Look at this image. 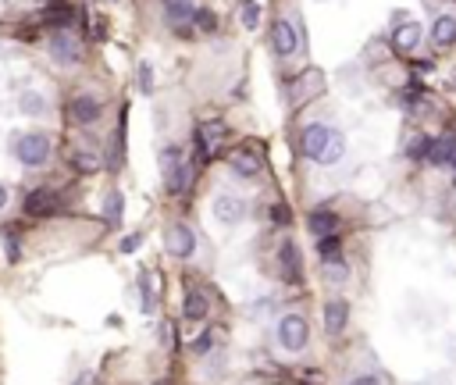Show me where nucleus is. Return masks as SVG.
Wrapping results in <instances>:
<instances>
[{
    "mask_svg": "<svg viewBox=\"0 0 456 385\" xmlns=\"http://www.w3.org/2000/svg\"><path fill=\"white\" fill-rule=\"evenodd\" d=\"M207 293L203 289H189L186 293V303H182V314H186V321H203L207 317Z\"/></svg>",
    "mask_w": 456,
    "mask_h": 385,
    "instance_id": "a211bd4d",
    "label": "nucleus"
},
{
    "mask_svg": "<svg viewBox=\"0 0 456 385\" xmlns=\"http://www.w3.org/2000/svg\"><path fill=\"white\" fill-rule=\"evenodd\" d=\"M164 11H167V18L175 22V25H186L193 18L196 4H193V0H164Z\"/></svg>",
    "mask_w": 456,
    "mask_h": 385,
    "instance_id": "aec40b11",
    "label": "nucleus"
},
{
    "mask_svg": "<svg viewBox=\"0 0 456 385\" xmlns=\"http://www.w3.org/2000/svg\"><path fill=\"white\" fill-rule=\"evenodd\" d=\"M18 107H22L25 115H32V118H36V115H46V100H43V93H32V89L18 96Z\"/></svg>",
    "mask_w": 456,
    "mask_h": 385,
    "instance_id": "b1692460",
    "label": "nucleus"
},
{
    "mask_svg": "<svg viewBox=\"0 0 456 385\" xmlns=\"http://www.w3.org/2000/svg\"><path fill=\"white\" fill-rule=\"evenodd\" d=\"M11 150L15 157L25 164V168H43L50 160V139L43 132H18L11 136Z\"/></svg>",
    "mask_w": 456,
    "mask_h": 385,
    "instance_id": "f257e3e1",
    "label": "nucleus"
},
{
    "mask_svg": "<svg viewBox=\"0 0 456 385\" xmlns=\"http://www.w3.org/2000/svg\"><path fill=\"white\" fill-rule=\"evenodd\" d=\"M139 89H143V93H153V68H150L146 61L139 65Z\"/></svg>",
    "mask_w": 456,
    "mask_h": 385,
    "instance_id": "7c9ffc66",
    "label": "nucleus"
},
{
    "mask_svg": "<svg viewBox=\"0 0 456 385\" xmlns=\"http://www.w3.org/2000/svg\"><path fill=\"white\" fill-rule=\"evenodd\" d=\"M25 210H29L32 217L53 214V210H57V196H53L50 189H36V193H29V200H25Z\"/></svg>",
    "mask_w": 456,
    "mask_h": 385,
    "instance_id": "dca6fc26",
    "label": "nucleus"
},
{
    "mask_svg": "<svg viewBox=\"0 0 456 385\" xmlns=\"http://www.w3.org/2000/svg\"><path fill=\"white\" fill-rule=\"evenodd\" d=\"M4 207H8V189L0 186V210H4Z\"/></svg>",
    "mask_w": 456,
    "mask_h": 385,
    "instance_id": "e433bc0d",
    "label": "nucleus"
},
{
    "mask_svg": "<svg viewBox=\"0 0 456 385\" xmlns=\"http://www.w3.org/2000/svg\"><path fill=\"white\" fill-rule=\"evenodd\" d=\"M68 118H72L75 125H93V122H100V100H96L93 93H79V96L68 103Z\"/></svg>",
    "mask_w": 456,
    "mask_h": 385,
    "instance_id": "6e6552de",
    "label": "nucleus"
},
{
    "mask_svg": "<svg viewBox=\"0 0 456 385\" xmlns=\"http://www.w3.org/2000/svg\"><path fill=\"white\" fill-rule=\"evenodd\" d=\"M179 164H182V150H179L175 143L160 150V168H164V175H171V172L179 168Z\"/></svg>",
    "mask_w": 456,
    "mask_h": 385,
    "instance_id": "393cba45",
    "label": "nucleus"
},
{
    "mask_svg": "<svg viewBox=\"0 0 456 385\" xmlns=\"http://www.w3.org/2000/svg\"><path fill=\"white\" fill-rule=\"evenodd\" d=\"M421 25L417 22H410V18H403V25H395V32H392V46L399 50V53H410V50H417L421 46Z\"/></svg>",
    "mask_w": 456,
    "mask_h": 385,
    "instance_id": "ddd939ff",
    "label": "nucleus"
},
{
    "mask_svg": "<svg viewBox=\"0 0 456 385\" xmlns=\"http://www.w3.org/2000/svg\"><path fill=\"white\" fill-rule=\"evenodd\" d=\"M346 317H350L346 300H328V307H324V332H328V336H338L342 328H346Z\"/></svg>",
    "mask_w": 456,
    "mask_h": 385,
    "instance_id": "4468645a",
    "label": "nucleus"
},
{
    "mask_svg": "<svg viewBox=\"0 0 456 385\" xmlns=\"http://www.w3.org/2000/svg\"><path fill=\"white\" fill-rule=\"evenodd\" d=\"M342 153H346V139H342V132H335V129H331L328 146H324V153H321V160H317V164H335Z\"/></svg>",
    "mask_w": 456,
    "mask_h": 385,
    "instance_id": "5701e85b",
    "label": "nucleus"
},
{
    "mask_svg": "<svg viewBox=\"0 0 456 385\" xmlns=\"http://www.w3.org/2000/svg\"><path fill=\"white\" fill-rule=\"evenodd\" d=\"M50 58H53L57 65H65V68H75V65L82 61V43H79V36H75L72 29H57V32L50 36Z\"/></svg>",
    "mask_w": 456,
    "mask_h": 385,
    "instance_id": "7ed1b4c3",
    "label": "nucleus"
},
{
    "mask_svg": "<svg viewBox=\"0 0 456 385\" xmlns=\"http://www.w3.org/2000/svg\"><path fill=\"white\" fill-rule=\"evenodd\" d=\"M271 217H274L278 225H289V222H293V210L285 207V203H274V207H271Z\"/></svg>",
    "mask_w": 456,
    "mask_h": 385,
    "instance_id": "473e14b6",
    "label": "nucleus"
},
{
    "mask_svg": "<svg viewBox=\"0 0 456 385\" xmlns=\"http://www.w3.org/2000/svg\"><path fill=\"white\" fill-rule=\"evenodd\" d=\"M424 153H431V139H414L410 143V157H424Z\"/></svg>",
    "mask_w": 456,
    "mask_h": 385,
    "instance_id": "72a5a7b5",
    "label": "nucleus"
},
{
    "mask_svg": "<svg viewBox=\"0 0 456 385\" xmlns=\"http://www.w3.org/2000/svg\"><path fill=\"white\" fill-rule=\"evenodd\" d=\"M350 385H381V381H378L374 374H357V378H353Z\"/></svg>",
    "mask_w": 456,
    "mask_h": 385,
    "instance_id": "f704fd0d",
    "label": "nucleus"
},
{
    "mask_svg": "<svg viewBox=\"0 0 456 385\" xmlns=\"http://www.w3.org/2000/svg\"><path fill=\"white\" fill-rule=\"evenodd\" d=\"M324 274H328V282H342V279H346V260H342V253L324 260Z\"/></svg>",
    "mask_w": 456,
    "mask_h": 385,
    "instance_id": "a878e982",
    "label": "nucleus"
},
{
    "mask_svg": "<svg viewBox=\"0 0 456 385\" xmlns=\"http://www.w3.org/2000/svg\"><path fill=\"white\" fill-rule=\"evenodd\" d=\"M307 222H310V232H314L317 239H331V236H338V214L328 210V207H314Z\"/></svg>",
    "mask_w": 456,
    "mask_h": 385,
    "instance_id": "f8f14e48",
    "label": "nucleus"
},
{
    "mask_svg": "<svg viewBox=\"0 0 456 385\" xmlns=\"http://www.w3.org/2000/svg\"><path fill=\"white\" fill-rule=\"evenodd\" d=\"M228 164H232V172L243 175V179H257L260 175V153L246 143V146H236L228 153Z\"/></svg>",
    "mask_w": 456,
    "mask_h": 385,
    "instance_id": "0eeeda50",
    "label": "nucleus"
},
{
    "mask_svg": "<svg viewBox=\"0 0 456 385\" xmlns=\"http://www.w3.org/2000/svg\"><path fill=\"white\" fill-rule=\"evenodd\" d=\"M193 22H196L200 32H214V29H217V18H214V11H207V8H196V11H193Z\"/></svg>",
    "mask_w": 456,
    "mask_h": 385,
    "instance_id": "bb28decb",
    "label": "nucleus"
},
{
    "mask_svg": "<svg viewBox=\"0 0 456 385\" xmlns=\"http://www.w3.org/2000/svg\"><path fill=\"white\" fill-rule=\"evenodd\" d=\"M210 346H214V332H203V336H196V339H193V353H200V357H203V353H210Z\"/></svg>",
    "mask_w": 456,
    "mask_h": 385,
    "instance_id": "2f4dec72",
    "label": "nucleus"
},
{
    "mask_svg": "<svg viewBox=\"0 0 456 385\" xmlns=\"http://www.w3.org/2000/svg\"><path fill=\"white\" fill-rule=\"evenodd\" d=\"M278 260H281V279L289 282V286H300V279H303V264H300V250H296L293 239H285V243H281Z\"/></svg>",
    "mask_w": 456,
    "mask_h": 385,
    "instance_id": "9d476101",
    "label": "nucleus"
},
{
    "mask_svg": "<svg viewBox=\"0 0 456 385\" xmlns=\"http://www.w3.org/2000/svg\"><path fill=\"white\" fill-rule=\"evenodd\" d=\"M224 136H228L224 122H217V118L200 122V129H196V146H200V153H203V157H210V153L224 143Z\"/></svg>",
    "mask_w": 456,
    "mask_h": 385,
    "instance_id": "1a4fd4ad",
    "label": "nucleus"
},
{
    "mask_svg": "<svg viewBox=\"0 0 456 385\" xmlns=\"http://www.w3.org/2000/svg\"><path fill=\"white\" fill-rule=\"evenodd\" d=\"M68 160H72V168L82 172V175L100 172V153H96L93 146H75V150H68Z\"/></svg>",
    "mask_w": 456,
    "mask_h": 385,
    "instance_id": "2eb2a0df",
    "label": "nucleus"
},
{
    "mask_svg": "<svg viewBox=\"0 0 456 385\" xmlns=\"http://www.w3.org/2000/svg\"><path fill=\"white\" fill-rule=\"evenodd\" d=\"M452 164H456V160H452Z\"/></svg>",
    "mask_w": 456,
    "mask_h": 385,
    "instance_id": "58836bf2",
    "label": "nucleus"
},
{
    "mask_svg": "<svg viewBox=\"0 0 456 385\" xmlns=\"http://www.w3.org/2000/svg\"><path fill=\"white\" fill-rule=\"evenodd\" d=\"M328 136H331L328 125H307L303 136H300V150H303L310 160H321V153H324V146H328Z\"/></svg>",
    "mask_w": 456,
    "mask_h": 385,
    "instance_id": "9b49d317",
    "label": "nucleus"
},
{
    "mask_svg": "<svg viewBox=\"0 0 456 385\" xmlns=\"http://www.w3.org/2000/svg\"><path fill=\"white\" fill-rule=\"evenodd\" d=\"M431 43H435V46H442V50L456 43V18H452V15L435 18V25H431Z\"/></svg>",
    "mask_w": 456,
    "mask_h": 385,
    "instance_id": "f3484780",
    "label": "nucleus"
},
{
    "mask_svg": "<svg viewBox=\"0 0 456 385\" xmlns=\"http://www.w3.org/2000/svg\"><path fill=\"white\" fill-rule=\"evenodd\" d=\"M122 217V193H110L107 196V222H118Z\"/></svg>",
    "mask_w": 456,
    "mask_h": 385,
    "instance_id": "c756f323",
    "label": "nucleus"
},
{
    "mask_svg": "<svg viewBox=\"0 0 456 385\" xmlns=\"http://www.w3.org/2000/svg\"><path fill=\"white\" fill-rule=\"evenodd\" d=\"M189 182H193V168H189V164H179V168L167 175V193L171 196H182L189 189Z\"/></svg>",
    "mask_w": 456,
    "mask_h": 385,
    "instance_id": "412c9836",
    "label": "nucleus"
},
{
    "mask_svg": "<svg viewBox=\"0 0 456 385\" xmlns=\"http://www.w3.org/2000/svg\"><path fill=\"white\" fill-rule=\"evenodd\" d=\"M79 385H93V374H82V378H79Z\"/></svg>",
    "mask_w": 456,
    "mask_h": 385,
    "instance_id": "4c0bfd02",
    "label": "nucleus"
},
{
    "mask_svg": "<svg viewBox=\"0 0 456 385\" xmlns=\"http://www.w3.org/2000/svg\"><path fill=\"white\" fill-rule=\"evenodd\" d=\"M317 253H321V260H328V257H338V253H342V243H338V236H331V239H317Z\"/></svg>",
    "mask_w": 456,
    "mask_h": 385,
    "instance_id": "c85d7f7f",
    "label": "nucleus"
},
{
    "mask_svg": "<svg viewBox=\"0 0 456 385\" xmlns=\"http://www.w3.org/2000/svg\"><path fill=\"white\" fill-rule=\"evenodd\" d=\"M164 246H167L171 257L186 260V257H193V250H196V236H193L189 225H171L167 236H164Z\"/></svg>",
    "mask_w": 456,
    "mask_h": 385,
    "instance_id": "20e7f679",
    "label": "nucleus"
},
{
    "mask_svg": "<svg viewBox=\"0 0 456 385\" xmlns=\"http://www.w3.org/2000/svg\"><path fill=\"white\" fill-rule=\"evenodd\" d=\"M271 46H274V53H278V58H293V53L300 50V39H296V29H293V22L278 18V22L271 25Z\"/></svg>",
    "mask_w": 456,
    "mask_h": 385,
    "instance_id": "39448f33",
    "label": "nucleus"
},
{
    "mask_svg": "<svg viewBox=\"0 0 456 385\" xmlns=\"http://www.w3.org/2000/svg\"><path fill=\"white\" fill-rule=\"evenodd\" d=\"M278 346L285 350V353H300V350H307V339H310V328H307V317L303 314H285L281 321H278Z\"/></svg>",
    "mask_w": 456,
    "mask_h": 385,
    "instance_id": "f03ea898",
    "label": "nucleus"
},
{
    "mask_svg": "<svg viewBox=\"0 0 456 385\" xmlns=\"http://www.w3.org/2000/svg\"><path fill=\"white\" fill-rule=\"evenodd\" d=\"M310 86H314V89L321 86V75H317L314 68H307L303 75H296V79H293V86H289V93H293V103H303V100L310 96Z\"/></svg>",
    "mask_w": 456,
    "mask_h": 385,
    "instance_id": "6ab92c4d",
    "label": "nucleus"
},
{
    "mask_svg": "<svg viewBox=\"0 0 456 385\" xmlns=\"http://www.w3.org/2000/svg\"><path fill=\"white\" fill-rule=\"evenodd\" d=\"M139 246V236H129V239H122V253H132Z\"/></svg>",
    "mask_w": 456,
    "mask_h": 385,
    "instance_id": "c9c22d12",
    "label": "nucleus"
},
{
    "mask_svg": "<svg viewBox=\"0 0 456 385\" xmlns=\"http://www.w3.org/2000/svg\"><path fill=\"white\" fill-rule=\"evenodd\" d=\"M257 22H260V4L257 0H243V25L257 29Z\"/></svg>",
    "mask_w": 456,
    "mask_h": 385,
    "instance_id": "cd10ccee",
    "label": "nucleus"
},
{
    "mask_svg": "<svg viewBox=\"0 0 456 385\" xmlns=\"http://www.w3.org/2000/svg\"><path fill=\"white\" fill-rule=\"evenodd\" d=\"M214 217L221 225H239L246 217V203L232 193H221V196H214Z\"/></svg>",
    "mask_w": 456,
    "mask_h": 385,
    "instance_id": "423d86ee",
    "label": "nucleus"
},
{
    "mask_svg": "<svg viewBox=\"0 0 456 385\" xmlns=\"http://www.w3.org/2000/svg\"><path fill=\"white\" fill-rule=\"evenodd\" d=\"M435 164H452L456 160V139L445 136V139H431V153H428Z\"/></svg>",
    "mask_w": 456,
    "mask_h": 385,
    "instance_id": "4be33fe9",
    "label": "nucleus"
}]
</instances>
